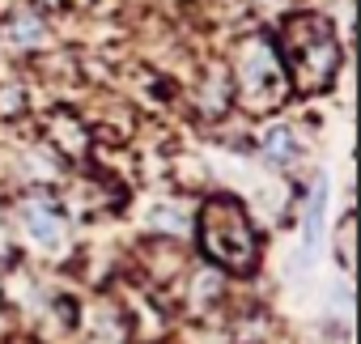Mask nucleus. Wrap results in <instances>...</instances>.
I'll use <instances>...</instances> for the list:
<instances>
[{"instance_id":"f257e3e1","label":"nucleus","mask_w":361,"mask_h":344,"mask_svg":"<svg viewBox=\"0 0 361 344\" xmlns=\"http://www.w3.org/2000/svg\"><path fill=\"white\" fill-rule=\"evenodd\" d=\"M281 64H285V81H289V94H323L331 90L340 64H344V47L336 39V26L331 18L323 13H289L272 39Z\"/></svg>"},{"instance_id":"f03ea898","label":"nucleus","mask_w":361,"mask_h":344,"mask_svg":"<svg viewBox=\"0 0 361 344\" xmlns=\"http://www.w3.org/2000/svg\"><path fill=\"white\" fill-rule=\"evenodd\" d=\"M196 242L200 255L221 276H251L259 268V234L243 200L234 196H209L196 213Z\"/></svg>"},{"instance_id":"7ed1b4c3","label":"nucleus","mask_w":361,"mask_h":344,"mask_svg":"<svg viewBox=\"0 0 361 344\" xmlns=\"http://www.w3.org/2000/svg\"><path fill=\"white\" fill-rule=\"evenodd\" d=\"M230 90H234V102H238L247 115H268V111L285 106L289 81H285V64H281L272 39L247 35V39L234 47V60H230Z\"/></svg>"},{"instance_id":"20e7f679","label":"nucleus","mask_w":361,"mask_h":344,"mask_svg":"<svg viewBox=\"0 0 361 344\" xmlns=\"http://www.w3.org/2000/svg\"><path fill=\"white\" fill-rule=\"evenodd\" d=\"M43 128H47V140L56 145L60 157H68V161L90 157V149H94V132H90V123H85L81 115H73V111H51Z\"/></svg>"},{"instance_id":"39448f33","label":"nucleus","mask_w":361,"mask_h":344,"mask_svg":"<svg viewBox=\"0 0 361 344\" xmlns=\"http://www.w3.org/2000/svg\"><path fill=\"white\" fill-rule=\"evenodd\" d=\"M22 221H26V234H30L39 247H47V251L64 247V217L56 213V200H47V196L26 200V204H22Z\"/></svg>"},{"instance_id":"423d86ee","label":"nucleus","mask_w":361,"mask_h":344,"mask_svg":"<svg viewBox=\"0 0 361 344\" xmlns=\"http://www.w3.org/2000/svg\"><path fill=\"white\" fill-rule=\"evenodd\" d=\"M0 35H5L9 43H18V47H35L47 35V18H43V9L35 5V0H22L13 13L0 18Z\"/></svg>"},{"instance_id":"0eeeda50","label":"nucleus","mask_w":361,"mask_h":344,"mask_svg":"<svg viewBox=\"0 0 361 344\" xmlns=\"http://www.w3.org/2000/svg\"><path fill=\"white\" fill-rule=\"evenodd\" d=\"M264 157H268L272 166H293V161H298V140H293V132H289V128H276V132L264 140Z\"/></svg>"},{"instance_id":"6e6552de","label":"nucleus","mask_w":361,"mask_h":344,"mask_svg":"<svg viewBox=\"0 0 361 344\" xmlns=\"http://www.w3.org/2000/svg\"><path fill=\"white\" fill-rule=\"evenodd\" d=\"M22 111H26V90L5 81V85H0V119H18Z\"/></svg>"},{"instance_id":"1a4fd4ad","label":"nucleus","mask_w":361,"mask_h":344,"mask_svg":"<svg viewBox=\"0 0 361 344\" xmlns=\"http://www.w3.org/2000/svg\"><path fill=\"white\" fill-rule=\"evenodd\" d=\"M336 259H340L344 272L353 268V213H344L340 226H336Z\"/></svg>"}]
</instances>
